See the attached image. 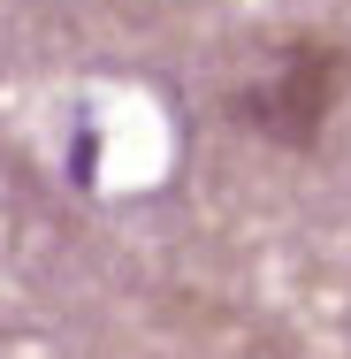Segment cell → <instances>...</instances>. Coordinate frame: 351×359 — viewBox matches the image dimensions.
I'll return each mask as SVG.
<instances>
[{
	"label": "cell",
	"instance_id": "cell-1",
	"mask_svg": "<svg viewBox=\"0 0 351 359\" xmlns=\"http://www.w3.org/2000/svg\"><path fill=\"white\" fill-rule=\"evenodd\" d=\"M344 76H351V54L336 46H321V39H298L290 54H282V69L245 100V115L268 130L275 145L290 153H305V145L321 138V123H329V107L344 100Z\"/></svg>",
	"mask_w": 351,
	"mask_h": 359
}]
</instances>
